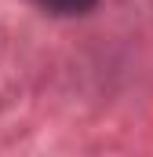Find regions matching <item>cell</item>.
Here are the masks:
<instances>
[{"label": "cell", "mask_w": 153, "mask_h": 157, "mask_svg": "<svg viewBox=\"0 0 153 157\" xmlns=\"http://www.w3.org/2000/svg\"><path fill=\"white\" fill-rule=\"evenodd\" d=\"M37 4L51 15H84L95 7V0H37Z\"/></svg>", "instance_id": "1"}]
</instances>
